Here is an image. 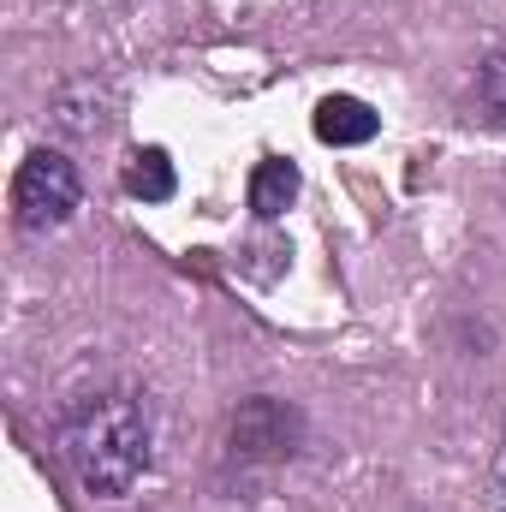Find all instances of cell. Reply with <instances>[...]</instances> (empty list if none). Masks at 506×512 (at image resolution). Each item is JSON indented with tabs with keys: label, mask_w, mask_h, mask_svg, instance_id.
<instances>
[{
	"label": "cell",
	"mask_w": 506,
	"mask_h": 512,
	"mask_svg": "<svg viewBox=\"0 0 506 512\" xmlns=\"http://www.w3.org/2000/svg\"><path fill=\"white\" fill-rule=\"evenodd\" d=\"M376 131H381L376 108L358 102V96H328V102L316 108V137L334 143V149H358V143H370Z\"/></svg>",
	"instance_id": "obj_4"
},
{
	"label": "cell",
	"mask_w": 506,
	"mask_h": 512,
	"mask_svg": "<svg viewBox=\"0 0 506 512\" xmlns=\"http://www.w3.org/2000/svg\"><path fill=\"white\" fill-rule=\"evenodd\" d=\"M292 197H298V167L292 161H262L251 173V209H256V221H280L286 209H292Z\"/></svg>",
	"instance_id": "obj_5"
},
{
	"label": "cell",
	"mask_w": 506,
	"mask_h": 512,
	"mask_svg": "<svg viewBox=\"0 0 506 512\" xmlns=\"http://www.w3.org/2000/svg\"><path fill=\"white\" fill-rule=\"evenodd\" d=\"M126 191L137 203H167L173 191H179V179H173V161H167V149H137L126 167Z\"/></svg>",
	"instance_id": "obj_6"
},
{
	"label": "cell",
	"mask_w": 506,
	"mask_h": 512,
	"mask_svg": "<svg viewBox=\"0 0 506 512\" xmlns=\"http://www.w3.org/2000/svg\"><path fill=\"white\" fill-rule=\"evenodd\" d=\"M60 453L84 495L120 501L149 471V411L131 393H84L60 417Z\"/></svg>",
	"instance_id": "obj_1"
},
{
	"label": "cell",
	"mask_w": 506,
	"mask_h": 512,
	"mask_svg": "<svg viewBox=\"0 0 506 512\" xmlns=\"http://www.w3.org/2000/svg\"><path fill=\"white\" fill-rule=\"evenodd\" d=\"M78 197H84L78 161L66 149H30L12 179V221L24 233H54L78 215Z\"/></svg>",
	"instance_id": "obj_2"
},
{
	"label": "cell",
	"mask_w": 506,
	"mask_h": 512,
	"mask_svg": "<svg viewBox=\"0 0 506 512\" xmlns=\"http://www.w3.org/2000/svg\"><path fill=\"white\" fill-rule=\"evenodd\" d=\"M477 108L489 126H506V54H489L477 66Z\"/></svg>",
	"instance_id": "obj_7"
},
{
	"label": "cell",
	"mask_w": 506,
	"mask_h": 512,
	"mask_svg": "<svg viewBox=\"0 0 506 512\" xmlns=\"http://www.w3.org/2000/svg\"><path fill=\"white\" fill-rule=\"evenodd\" d=\"M304 435V417L280 399H245L233 411V453L245 459H292Z\"/></svg>",
	"instance_id": "obj_3"
}]
</instances>
